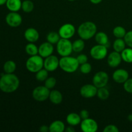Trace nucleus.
I'll list each match as a JSON object with an SVG mask.
<instances>
[{"label": "nucleus", "mask_w": 132, "mask_h": 132, "mask_svg": "<svg viewBox=\"0 0 132 132\" xmlns=\"http://www.w3.org/2000/svg\"><path fill=\"white\" fill-rule=\"evenodd\" d=\"M34 4L30 0H24L22 2L21 9L25 13H30L33 11Z\"/></svg>", "instance_id": "c85d7f7f"}, {"label": "nucleus", "mask_w": 132, "mask_h": 132, "mask_svg": "<svg viewBox=\"0 0 132 132\" xmlns=\"http://www.w3.org/2000/svg\"><path fill=\"white\" fill-rule=\"evenodd\" d=\"M50 90L45 86H39L32 91V97L36 101L43 102L49 98Z\"/></svg>", "instance_id": "423d86ee"}, {"label": "nucleus", "mask_w": 132, "mask_h": 132, "mask_svg": "<svg viewBox=\"0 0 132 132\" xmlns=\"http://www.w3.org/2000/svg\"><path fill=\"white\" fill-rule=\"evenodd\" d=\"M48 99L53 104H59L63 101V95L59 90H53L50 91Z\"/></svg>", "instance_id": "aec40b11"}, {"label": "nucleus", "mask_w": 132, "mask_h": 132, "mask_svg": "<svg viewBox=\"0 0 132 132\" xmlns=\"http://www.w3.org/2000/svg\"><path fill=\"white\" fill-rule=\"evenodd\" d=\"M79 115L82 120L89 118V116H90V113H89L88 111L86 110H82L80 112Z\"/></svg>", "instance_id": "58836bf2"}, {"label": "nucleus", "mask_w": 132, "mask_h": 132, "mask_svg": "<svg viewBox=\"0 0 132 132\" xmlns=\"http://www.w3.org/2000/svg\"><path fill=\"white\" fill-rule=\"evenodd\" d=\"M92 69V67L91 64L88 62L81 64V67H80V71L83 74H88V73H90Z\"/></svg>", "instance_id": "72a5a7b5"}, {"label": "nucleus", "mask_w": 132, "mask_h": 132, "mask_svg": "<svg viewBox=\"0 0 132 132\" xmlns=\"http://www.w3.org/2000/svg\"><path fill=\"white\" fill-rule=\"evenodd\" d=\"M25 52L28 55H37L38 54V47L34 44V43H29L25 46Z\"/></svg>", "instance_id": "bb28decb"}, {"label": "nucleus", "mask_w": 132, "mask_h": 132, "mask_svg": "<svg viewBox=\"0 0 132 132\" xmlns=\"http://www.w3.org/2000/svg\"><path fill=\"white\" fill-rule=\"evenodd\" d=\"M97 88L93 84H86L83 85L80 89V94L81 96L86 99H90L97 95Z\"/></svg>", "instance_id": "9d476101"}, {"label": "nucleus", "mask_w": 132, "mask_h": 132, "mask_svg": "<svg viewBox=\"0 0 132 132\" xmlns=\"http://www.w3.org/2000/svg\"><path fill=\"white\" fill-rule=\"evenodd\" d=\"M68 1H76V0H68Z\"/></svg>", "instance_id": "a18cd8bd"}, {"label": "nucleus", "mask_w": 132, "mask_h": 132, "mask_svg": "<svg viewBox=\"0 0 132 132\" xmlns=\"http://www.w3.org/2000/svg\"><path fill=\"white\" fill-rule=\"evenodd\" d=\"M126 32V29L121 26H117L113 30V34L116 38H124Z\"/></svg>", "instance_id": "c756f323"}, {"label": "nucleus", "mask_w": 132, "mask_h": 132, "mask_svg": "<svg viewBox=\"0 0 132 132\" xmlns=\"http://www.w3.org/2000/svg\"><path fill=\"white\" fill-rule=\"evenodd\" d=\"M54 48L52 44L49 42L43 43L38 47V54L43 58H46L52 55Z\"/></svg>", "instance_id": "4468645a"}, {"label": "nucleus", "mask_w": 132, "mask_h": 132, "mask_svg": "<svg viewBox=\"0 0 132 132\" xmlns=\"http://www.w3.org/2000/svg\"><path fill=\"white\" fill-rule=\"evenodd\" d=\"M24 37L25 39L29 43H35L38 41L39 38V34L36 28L30 27L25 30Z\"/></svg>", "instance_id": "f3484780"}, {"label": "nucleus", "mask_w": 132, "mask_h": 132, "mask_svg": "<svg viewBox=\"0 0 132 132\" xmlns=\"http://www.w3.org/2000/svg\"><path fill=\"white\" fill-rule=\"evenodd\" d=\"M131 108H132V105H131Z\"/></svg>", "instance_id": "49530a36"}, {"label": "nucleus", "mask_w": 132, "mask_h": 132, "mask_svg": "<svg viewBox=\"0 0 132 132\" xmlns=\"http://www.w3.org/2000/svg\"><path fill=\"white\" fill-rule=\"evenodd\" d=\"M85 41L81 38L76 39V41L72 43V48H73V51L75 52H81L85 48Z\"/></svg>", "instance_id": "393cba45"}, {"label": "nucleus", "mask_w": 132, "mask_h": 132, "mask_svg": "<svg viewBox=\"0 0 132 132\" xmlns=\"http://www.w3.org/2000/svg\"><path fill=\"white\" fill-rule=\"evenodd\" d=\"M97 33V26L92 21H86L81 23L77 29V34L80 38L89 40L95 36Z\"/></svg>", "instance_id": "f03ea898"}, {"label": "nucleus", "mask_w": 132, "mask_h": 132, "mask_svg": "<svg viewBox=\"0 0 132 132\" xmlns=\"http://www.w3.org/2000/svg\"><path fill=\"white\" fill-rule=\"evenodd\" d=\"M102 1H103V0H90V2H91L92 3L94 4V5H97V4L100 3Z\"/></svg>", "instance_id": "79ce46f5"}, {"label": "nucleus", "mask_w": 132, "mask_h": 132, "mask_svg": "<svg viewBox=\"0 0 132 132\" xmlns=\"http://www.w3.org/2000/svg\"><path fill=\"white\" fill-rule=\"evenodd\" d=\"M26 68L32 73H36L44 67V60L39 55L30 56L26 61Z\"/></svg>", "instance_id": "20e7f679"}, {"label": "nucleus", "mask_w": 132, "mask_h": 132, "mask_svg": "<svg viewBox=\"0 0 132 132\" xmlns=\"http://www.w3.org/2000/svg\"><path fill=\"white\" fill-rule=\"evenodd\" d=\"M126 43L124 38H117L113 43V48L114 51L121 53L126 48Z\"/></svg>", "instance_id": "5701e85b"}, {"label": "nucleus", "mask_w": 132, "mask_h": 132, "mask_svg": "<svg viewBox=\"0 0 132 132\" xmlns=\"http://www.w3.org/2000/svg\"><path fill=\"white\" fill-rule=\"evenodd\" d=\"M59 67V59L55 55H51L44 60V68L48 72H54Z\"/></svg>", "instance_id": "f8f14e48"}, {"label": "nucleus", "mask_w": 132, "mask_h": 132, "mask_svg": "<svg viewBox=\"0 0 132 132\" xmlns=\"http://www.w3.org/2000/svg\"><path fill=\"white\" fill-rule=\"evenodd\" d=\"M39 131L41 132L50 131V130H49V126H46V125H42L41 126H40Z\"/></svg>", "instance_id": "ea45409f"}, {"label": "nucleus", "mask_w": 132, "mask_h": 132, "mask_svg": "<svg viewBox=\"0 0 132 132\" xmlns=\"http://www.w3.org/2000/svg\"><path fill=\"white\" fill-rule=\"evenodd\" d=\"M67 123L70 126H76L77 125H80L81 122V116L79 114H77L76 113H70L67 116Z\"/></svg>", "instance_id": "6ab92c4d"}, {"label": "nucleus", "mask_w": 132, "mask_h": 132, "mask_svg": "<svg viewBox=\"0 0 132 132\" xmlns=\"http://www.w3.org/2000/svg\"><path fill=\"white\" fill-rule=\"evenodd\" d=\"M22 17L18 12H10L6 15L5 21L6 24L11 27H18L22 23Z\"/></svg>", "instance_id": "9b49d317"}, {"label": "nucleus", "mask_w": 132, "mask_h": 132, "mask_svg": "<svg viewBox=\"0 0 132 132\" xmlns=\"http://www.w3.org/2000/svg\"><path fill=\"white\" fill-rule=\"evenodd\" d=\"M79 67L77 59L76 57L68 56L61 57L59 59V67L64 72L72 73L76 72Z\"/></svg>", "instance_id": "7ed1b4c3"}, {"label": "nucleus", "mask_w": 132, "mask_h": 132, "mask_svg": "<svg viewBox=\"0 0 132 132\" xmlns=\"http://www.w3.org/2000/svg\"><path fill=\"white\" fill-rule=\"evenodd\" d=\"M104 132H119V130L118 127L114 125H107L105 126V128L103 130Z\"/></svg>", "instance_id": "e433bc0d"}, {"label": "nucleus", "mask_w": 132, "mask_h": 132, "mask_svg": "<svg viewBox=\"0 0 132 132\" xmlns=\"http://www.w3.org/2000/svg\"><path fill=\"white\" fill-rule=\"evenodd\" d=\"M75 131H76V130L73 128V126H70V125H69V126L65 128V131L67 132H75Z\"/></svg>", "instance_id": "a19ab883"}, {"label": "nucleus", "mask_w": 132, "mask_h": 132, "mask_svg": "<svg viewBox=\"0 0 132 132\" xmlns=\"http://www.w3.org/2000/svg\"><path fill=\"white\" fill-rule=\"evenodd\" d=\"M123 84V87L125 91L130 94H132V78H128Z\"/></svg>", "instance_id": "f704fd0d"}, {"label": "nucleus", "mask_w": 132, "mask_h": 132, "mask_svg": "<svg viewBox=\"0 0 132 132\" xmlns=\"http://www.w3.org/2000/svg\"><path fill=\"white\" fill-rule=\"evenodd\" d=\"M109 80V76L106 72L104 71L97 72L93 77V84L97 88L104 87L107 85Z\"/></svg>", "instance_id": "6e6552de"}, {"label": "nucleus", "mask_w": 132, "mask_h": 132, "mask_svg": "<svg viewBox=\"0 0 132 132\" xmlns=\"http://www.w3.org/2000/svg\"><path fill=\"white\" fill-rule=\"evenodd\" d=\"M56 49L58 54L61 57L70 55L73 52L72 43L68 39L61 38L56 44Z\"/></svg>", "instance_id": "39448f33"}, {"label": "nucleus", "mask_w": 132, "mask_h": 132, "mask_svg": "<svg viewBox=\"0 0 132 132\" xmlns=\"http://www.w3.org/2000/svg\"><path fill=\"white\" fill-rule=\"evenodd\" d=\"M57 83V80L55 77H48L46 80L45 81V86H46L47 88L49 90L52 89L55 87Z\"/></svg>", "instance_id": "473e14b6"}, {"label": "nucleus", "mask_w": 132, "mask_h": 132, "mask_svg": "<svg viewBox=\"0 0 132 132\" xmlns=\"http://www.w3.org/2000/svg\"><path fill=\"white\" fill-rule=\"evenodd\" d=\"M124 40L126 43V45L128 47L132 48V30L126 32V35L124 37Z\"/></svg>", "instance_id": "c9c22d12"}, {"label": "nucleus", "mask_w": 132, "mask_h": 132, "mask_svg": "<svg viewBox=\"0 0 132 132\" xmlns=\"http://www.w3.org/2000/svg\"><path fill=\"white\" fill-rule=\"evenodd\" d=\"M112 77L116 82L122 84L129 78V73L126 70L119 68L114 71Z\"/></svg>", "instance_id": "2eb2a0df"}, {"label": "nucleus", "mask_w": 132, "mask_h": 132, "mask_svg": "<svg viewBox=\"0 0 132 132\" xmlns=\"http://www.w3.org/2000/svg\"><path fill=\"white\" fill-rule=\"evenodd\" d=\"M97 95L100 99L101 100H106L110 96V92L108 89L106 88V86L102 88H99L97 89Z\"/></svg>", "instance_id": "7c9ffc66"}, {"label": "nucleus", "mask_w": 132, "mask_h": 132, "mask_svg": "<svg viewBox=\"0 0 132 132\" xmlns=\"http://www.w3.org/2000/svg\"><path fill=\"white\" fill-rule=\"evenodd\" d=\"M128 121H130V122H132V113L128 116Z\"/></svg>", "instance_id": "c03bdc74"}, {"label": "nucleus", "mask_w": 132, "mask_h": 132, "mask_svg": "<svg viewBox=\"0 0 132 132\" xmlns=\"http://www.w3.org/2000/svg\"><path fill=\"white\" fill-rule=\"evenodd\" d=\"M76 29L74 25L71 23H65L59 28L58 33L61 38L70 39L75 35Z\"/></svg>", "instance_id": "1a4fd4ad"}, {"label": "nucleus", "mask_w": 132, "mask_h": 132, "mask_svg": "<svg viewBox=\"0 0 132 132\" xmlns=\"http://www.w3.org/2000/svg\"><path fill=\"white\" fill-rule=\"evenodd\" d=\"M22 1L21 0H7L6 8L10 12H18L21 9Z\"/></svg>", "instance_id": "412c9836"}, {"label": "nucleus", "mask_w": 132, "mask_h": 132, "mask_svg": "<svg viewBox=\"0 0 132 132\" xmlns=\"http://www.w3.org/2000/svg\"><path fill=\"white\" fill-rule=\"evenodd\" d=\"M65 125L60 120H56L52 122L49 126L50 132H63L65 131Z\"/></svg>", "instance_id": "a211bd4d"}, {"label": "nucleus", "mask_w": 132, "mask_h": 132, "mask_svg": "<svg viewBox=\"0 0 132 132\" xmlns=\"http://www.w3.org/2000/svg\"><path fill=\"white\" fill-rule=\"evenodd\" d=\"M95 40L97 43L99 45H104L106 46L109 43L108 36L106 34L103 32H97L96 34L95 35Z\"/></svg>", "instance_id": "4be33fe9"}, {"label": "nucleus", "mask_w": 132, "mask_h": 132, "mask_svg": "<svg viewBox=\"0 0 132 132\" xmlns=\"http://www.w3.org/2000/svg\"><path fill=\"white\" fill-rule=\"evenodd\" d=\"M76 58H77V61H78L79 65L88 62V57L85 54H80Z\"/></svg>", "instance_id": "4c0bfd02"}, {"label": "nucleus", "mask_w": 132, "mask_h": 132, "mask_svg": "<svg viewBox=\"0 0 132 132\" xmlns=\"http://www.w3.org/2000/svg\"><path fill=\"white\" fill-rule=\"evenodd\" d=\"M16 69V64L14 61L9 60L3 65L4 72L6 73H13Z\"/></svg>", "instance_id": "a878e982"}, {"label": "nucleus", "mask_w": 132, "mask_h": 132, "mask_svg": "<svg viewBox=\"0 0 132 132\" xmlns=\"http://www.w3.org/2000/svg\"><path fill=\"white\" fill-rule=\"evenodd\" d=\"M36 73V79L38 81H45L48 77V71L45 68H42Z\"/></svg>", "instance_id": "2f4dec72"}, {"label": "nucleus", "mask_w": 132, "mask_h": 132, "mask_svg": "<svg viewBox=\"0 0 132 132\" xmlns=\"http://www.w3.org/2000/svg\"><path fill=\"white\" fill-rule=\"evenodd\" d=\"M20 84L18 76L14 73H6L1 76L0 78V90L3 92H14L18 89Z\"/></svg>", "instance_id": "f257e3e1"}, {"label": "nucleus", "mask_w": 132, "mask_h": 132, "mask_svg": "<svg viewBox=\"0 0 132 132\" xmlns=\"http://www.w3.org/2000/svg\"><path fill=\"white\" fill-rule=\"evenodd\" d=\"M61 37L59 36V33L56 32H50L46 36V39L48 42L50 43L52 45H55L58 43V41L60 40Z\"/></svg>", "instance_id": "cd10ccee"}, {"label": "nucleus", "mask_w": 132, "mask_h": 132, "mask_svg": "<svg viewBox=\"0 0 132 132\" xmlns=\"http://www.w3.org/2000/svg\"><path fill=\"white\" fill-rule=\"evenodd\" d=\"M81 130L83 132H96L98 130V124L94 119L87 118L83 119L80 124Z\"/></svg>", "instance_id": "ddd939ff"}, {"label": "nucleus", "mask_w": 132, "mask_h": 132, "mask_svg": "<svg viewBox=\"0 0 132 132\" xmlns=\"http://www.w3.org/2000/svg\"><path fill=\"white\" fill-rule=\"evenodd\" d=\"M7 0H0V6L3 5H6V3Z\"/></svg>", "instance_id": "37998d69"}, {"label": "nucleus", "mask_w": 132, "mask_h": 132, "mask_svg": "<svg viewBox=\"0 0 132 132\" xmlns=\"http://www.w3.org/2000/svg\"><path fill=\"white\" fill-rule=\"evenodd\" d=\"M122 59L127 63H132V48H125L121 52Z\"/></svg>", "instance_id": "b1692460"}, {"label": "nucleus", "mask_w": 132, "mask_h": 132, "mask_svg": "<svg viewBox=\"0 0 132 132\" xmlns=\"http://www.w3.org/2000/svg\"><path fill=\"white\" fill-rule=\"evenodd\" d=\"M90 56L95 60H102L108 55V48L106 46L97 45L93 46L90 51Z\"/></svg>", "instance_id": "0eeeda50"}, {"label": "nucleus", "mask_w": 132, "mask_h": 132, "mask_svg": "<svg viewBox=\"0 0 132 132\" xmlns=\"http://www.w3.org/2000/svg\"><path fill=\"white\" fill-rule=\"evenodd\" d=\"M122 61L121 53L113 51L108 55L107 59V63L108 65L112 68H116L120 65Z\"/></svg>", "instance_id": "dca6fc26"}]
</instances>
